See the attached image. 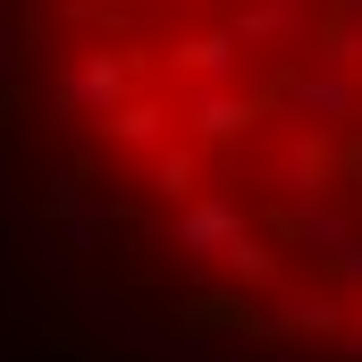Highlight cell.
Returning <instances> with one entry per match:
<instances>
[{"instance_id":"cell-1","label":"cell","mask_w":362,"mask_h":362,"mask_svg":"<svg viewBox=\"0 0 362 362\" xmlns=\"http://www.w3.org/2000/svg\"><path fill=\"white\" fill-rule=\"evenodd\" d=\"M42 135L211 320L362 362V0H17Z\"/></svg>"}]
</instances>
